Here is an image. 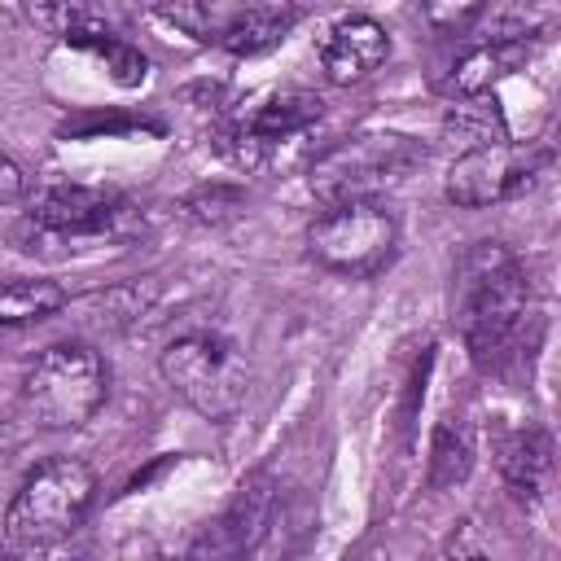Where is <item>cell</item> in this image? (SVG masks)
Returning <instances> with one entry per match:
<instances>
[{"instance_id":"9","label":"cell","mask_w":561,"mask_h":561,"mask_svg":"<svg viewBox=\"0 0 561 561\" xmlns=\"http://www.w3.org/2000/svg\"><path fill=\"white\" fill-rule=\"evenodd\" d=\"M267 513H272V482L259 473V478L241 482L232 504L197 530V539L184 548L180 561H245L267 526Z\"/></svg>"},{"instance_id":"7","label":"cell","mask_w":561,"mask_h":561,"mask_svg":"<svg viewBox=\"0 0 561 561\" xmlns=\"http://www.w3.org/2000/svg\"><path fill=\"white\" fill-rule=\"evenodd\" d=\"M131 206L105 188L53 184L31 197V228L39 241H114L127 237Z\"/></svg>"},{"instance_id":"3","label":"cell","mask_w":561,"mask_h":561,"mask_svg":"<svg viewBox=\"0 0 561 561\" xmlns=\"http://www.w3.org/2000/svg\"><path fill=\"white\" fill-rule=\"evenodd\" d=\"M110 394V368L92 346L57 342L22 377V408L44 430H75L96 416Z\"/></svg>"},{"instance_id":"1","label":"cell","mask_w":561,"mask_h":561,"mask_svg":"<svg viewBox=\"0 0 561 561\" xmlns=\"http://www.w3.org/2000/svg\"><path fill=\"white\" fill-rule=\"evenodd\" d=\"M530 307V285L517 254L500 241H478L456 267V329L478 364H500L517 342Z\"/></svg>"},{"instance_id":"5","label":"cell","mask_w":561,"mask_h":561,"mask_svg":"<svg viewBox=\"0 0 561 561\" xmlns=\"http://www.w3.org/2000/svg\"><path fill=\"white\" fill-rule=\"evenodd\" d=\"M421 158H425L421 145L408 140V136H399V131L351 136V140L333 145L311 167V188H316V197H324V206L377 202V193H386L390 184H399Z\"/></svg>"},{"instance_id":"18","label":"cell","mask_w":561,"mask_h":561,"mask_svg":"<svg viewBox=\"0 0 561 561\" xmlns=\"http://www.w3.org/2000/svg\"><path fill=\"white\" fill-rule=\"evenodd\" d=\"M26 193V175L9 162V158H0V202H13V197H22Z\"/></svg>"},{"instance_id":"15","label":"cell","mask_w":561,"mask_h":561,"mask_svg":"<svg viewBox=\"0 0 561 561\" xmlns=\"http://www.w3.org/2000/svg\"><path fill=\"white\" fill-rule=\"evenodd\" d=\"M473 430L460 421V416H447L438 430H434V443H430V486L434 491H447V486H460L473 469Z\"/></svg>"},{"instance_id":"2","label":"cell","mask_w":561,"mask_h":561,"mask_svg":"<svg viewBox=\"0 0 561 561\" xmlns=\"http://www.w3.org/2000/svg\"><path fill=\"white\" fill-rule=\"evenodd\" d=\"M92 495L96 473L83 460L53 456L35 465L4 513V548H57L79 530Z\"/></svg>"},{"instance_id":"4","label":"cell","mask_w":561,"mask_h":561,"mask_svg":"<svg viewBox=\"0 0 561 561\" xmlns=\"http://www.w3.org/2000/svg\"><path fill=\"white\" fill-rule=\"evenodd\" d=\"M162 381L206 421H228L245 408L250 394V364L245 355L215 333H188L175 337L158 355Z\"/></svg>"},{"instance_id":"14","label":"cell","mask_w":561,"mask_h":561,"mask_svg":"<svg viewBox=\"0 0 561 561\" xmlns=\"http://www.w3.org/2000/svg\"><path fill=\"white\" fill-rule=\"evenodd\" d=\"M294 22H298L294 4H245V9H232L228 26L219 31L215 44L228 53H263V48L280 44Z\"/></svg>"},{"instance_id":"16","label":"cell","mask_w":561,"mask_h":561,"mask_svg":"<svg viewBox=\"0 0 561 561\" xmlns=\"http://www.w3.org/2000/svg\"><path fill=\"white\" fill-rule=\"evenodd\" d=\"M61 307H66V294L53 280H13V285H0V333L22 329V324H39V320H48Z\"/></svg>"},{"instance_id":"6","label":"cell","mask_w":561,"mask_h":561,"mask_svg":"<svg viewBox=\"0 0 561 561\" xmlns=\"http://www.w3.org/2000/svg\"><path fill=\"white\" fill-rule=\"evenodd\" d=\"M399 224L381 202H342L324 206L307 228V250L320 267L337 276H373L394 259Z\"/></svg>"},{"instance_id":"19","label":"cell","mask_w":561,"mask_h":561,"mask_svg":"<svg viewBox=\"0 0 561 561\" xmlns=\"http://www.w3.org/2000/svg\"><path fill=\"white\" fill-rule=\"evenodd\" d=\"M0 561H53V548H0Z\"/></svg>"},{"instance_id":"10","label":"cell","mask_w":561,"mask_h":561,"mask_svg":"<svg viewBox=\"0 0 561 561\" xmlns=\"http://www.w3.org/2000/svg\"><path fill=\"white\" fill-rule=\"evenodd\" d=\"M316 118H320V96H311V92H280V96L245 110L228 127V153L241 167H259L276 145L302 136Z\"/></svg>"},{"instance_id":"12","label":"cell","mask_w":561,"mask_h":561,"mask_svg":"<svg viewBox=\"0 0 561 561\" xmlns=\"http://www.w3.org/2000/svg\"><path fill=\"white\" fill-rule=\"evenodd\" d=\"M530 57V44H500V39H482L473 48H465L451 70H447V92L460 101H478L486 96L500 79H508L513 70H522Z\"/></svg>"},{"instance_id":"17","label":"cell","mask_w":561,"mask_h":561,"mask_svg":"<svg viewBox=\"0 0 561 561\" xmlns=\"http://www.w3.org/2000/svg\"><path fill=\"white\" fill-rule=\"evenodd\" d=\"M447 136H456V140H465V149H482V145H495V140H508L504 136V123H500V114L495 110H486V105H478V101H460V105H451V114H447Z\"/></svg>"},{"instance_id":"13","label":"cell","mask_w":561,"mask_h":561,"mask_svg":"<svg viewBox=\"0 0 561 561\" xmlns=\"http://www.w3.org/2000/svg\"><path fill=\"white\" fill-rule=\"evenodd\" d=\"M500 478L504 486L517 495V500H539L548 491V478H552V438L539 430V425H526V430H513L500 438Z\"/></svg>"},{"instance_id":"8","label":"cell","mask_w":561,"mask_h":561,"mask_svg":"<svg viewBox=\"0 0 561 561\" xmlns=\"http://www.w3.org/2000/svg\"><path fill=\"white\" fill-rule=\"evenodd\" d=\"M543 167V149L535 145H513V140H495L482 149H465L451 167H447V202L456 206H500L508 197H517Z\"/></svg>"},{"instance_id":"11","label":"cell","mask_w":561,"mask_h":561,"mask_svg":"<svg viewBox=\"0 0 561 561\" xmlns=\"http://www.w3.org/2000/svg\"><path fill=\"white\" fill-rule=\"evenodd\" d=\"M386 57H390V35H386L381 22H373L364 13H351V18L333 22L329 35L320 39L324 79L329 83H342V88L368 79Z\"/></svg>"}]
</instances>
